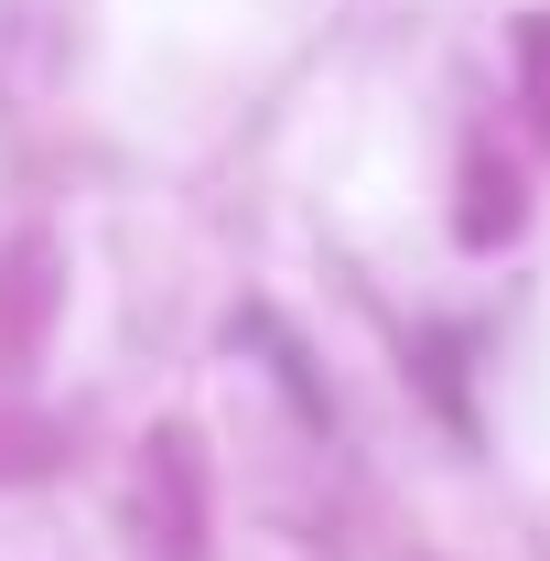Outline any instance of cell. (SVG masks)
<instances>
[{
  "instance_id": "1",
  "label": "cell",
  "mask_w": 550,
  "mask_h": 561,
  "mask_svg": "<svg viewBox=\"0 0 550 561\" xmlns=\"http://www.w3.org/2000/svg\"><path fill=\"white\" fill-rule=\"evenodd\" d=\"M11 465H44V443H33L22 421H0V476H11Z\"/></svg>"
}]
</instances>
